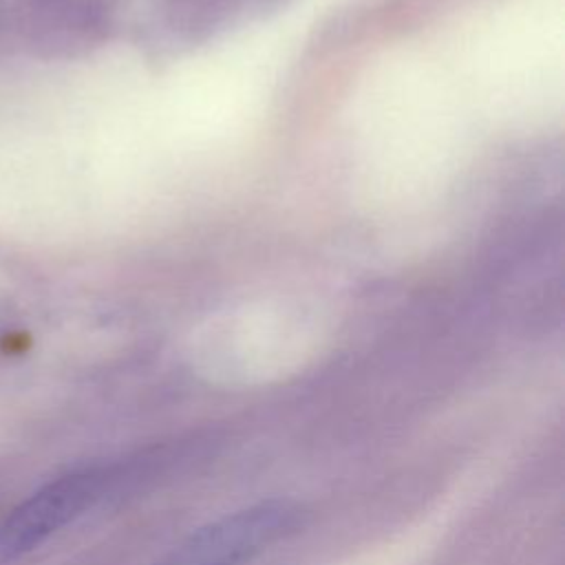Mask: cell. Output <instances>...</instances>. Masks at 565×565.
Masks as SVG:
<instances>
[{"instance_id":"1","label":"cell","mask_w":565,"mask_h":565,"mask_svg":"<svg viewBox=\"0 0 565 565\" xmlns=\"http://www.w3.org/2000/svg\"><path fill=\"white\" fill-rule=\"evenodd\" d=\"M300 519L296 501L265 499L203 525L161 565H247L296 532Z\"/></svg>"},{"instance_id":"2","label":"cell","mask_w":565,"mask_h":565,"mask_svg":"<svg viewBox=\"0 0 565 565\" xmlns=\"http://www.w3.org/2000/svg\"><path fill=\"white\" fill-rule=\"evenodd\" d=\"M110 470L82 468L42 486L0 523V563L15 561L93 508L106 492Z\"/></svg>"}]
</instances>
